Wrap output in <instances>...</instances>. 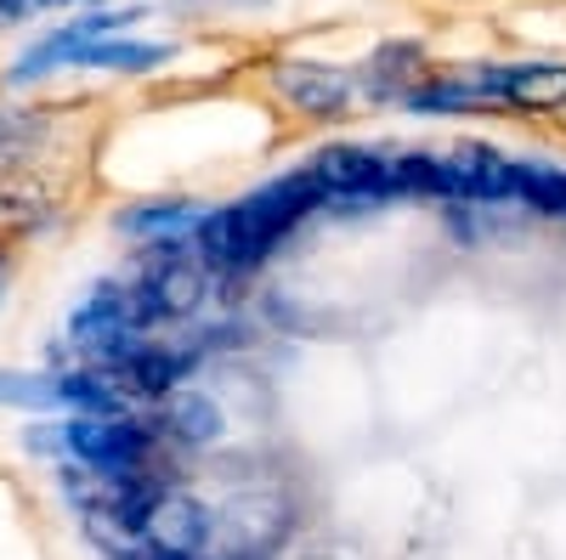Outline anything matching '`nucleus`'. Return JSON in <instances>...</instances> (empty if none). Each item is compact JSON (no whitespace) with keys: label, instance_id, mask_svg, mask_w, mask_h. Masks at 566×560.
Here are the masks:
<instances>
[{"label":"nucleus","instance_id":"1","mask_svg":"<svg viewBox=\"0 0 566 560\" xmlns=\"http://www.w3.org/2000/svg\"><path fill=\"white\" fill-rule=\"evenodd\" d=\"M34 453H69L80 471L97 476H142V464L154 453V436L130 425V419H69V425H34L29 431Z\"/></svg>","mask_w":566,"mask_h":560},{"label":"nucleus","instance_id":"2","mask_svg":"<svg viewBox=\"0 0 566 560\" xmlns=\"http://www.w3.org/2000/svg\"><path fill=\"white\" fill-rule=\"evenodd\" d=\"M136 532H142V543H148L154 554H165V560H193L210 543L216 521H210V509L193 493H176V487L154 482L148 498L136 504Z\"/></svg>","mask_w":566,"mask_h":560},{"label":"nucleus","instance_id":"3","mask_svg":"<svg viewBox=\"0 0 566 560\" xmlns=\"http://www.w3.org/2000/svg\"><path fill=\"white\" fill-rule=\"evenodd\" d=\"M317 204H323V187H317L306 170H295V176H283V181H266L261 193H250L244 204H232V215H239V232H244L250 255L266 261V250H272L301 215H312Z\"/></svg>","mask_w":566,"mask_h":560},{"label":"nucleus","instance_id":"4","mask_svg":"<svg viewBox=\"0 0 566 560\" xmlns=\"http://www.w3.org/2000/svg\"><path fill=\"white\" fill-rule=\"evenodd\" d=\"M306 176L323 187V199H386L397 193V154H374L357 142H335L306 159Z\"/></svg>","mask_w":566,"mask_h":560},{"label":"nucleus","instance_id":"5","mask_svg":"<svg viewBox=\"0 0 566 560\" xmlns=\"http://www.w3.org/2000/svg\"><path fill=\"white\" fill-rule=\"evenodd\" d=\"M142 12H91V18H80V23H69V29H57L52 40H40V45H29L23 52V63L12 68V85H23V80H40L45 68H63V63H74L91 40H108V34H119V29H130Z\"/></svg>","mask_w":566,"mask_h":560},{"label":"nucleus","instance_id":"6","mask_svg":"<svg viewBox=\"0 0 566 560\" xmlns=\"http://www.w3.org/2000/svg\"><path fill=\"white\" fill-rule=\"evenodd\" d=\"M482 103H522V108H555L566 103V68L560 63H515V68H488L470 74Z\"/></svg>","mask_w":566,"mask_h":560},{"label":"nucleus","instance_id":"7","mask_svg":"<svg viewBox=\"0 0 566 560\" xmlns=\"http://www.w3.org/2000/svg\"><path fill=\"white\" fill-rule=\"evenodd\" d=\"M103 373H108L119 391H130V397H170L176 380L187 373V357L170 351V346H130V351H125L119 362H108Z\"/></svg>","mask_w":566,"mask_h":560},{"label":"nucleus","instance_id":"8","mask_svg":"<svg viewBox=\"0 0 566 560\" xmlns=\"http://www.w3.org/2000/svg\"><path fill=\"white\" fill-rule=\"evenodd\" d=\"M142 300H148L154 317H187L205 300V266L193 255H165L142 284Z\"/></svg>","mask_w":566,"mask_h":560},{"label":"nucleus","instance_id":"9","mask_svg":"<svg viewBox=\"0 0 566 560\" xmlns=\"http://www.w3.org/2000/svg\"><path fill=\"white\" fill-rule=\"evenodd\" d=\"M272 80H277L283 97H290L295 108H306V114H340L352 103V91H357L346 74L323 68V63H283Z\"/></svg>","mask_w":566,"mask_h":560},{"label":"nucleus","instance_id":"10","mask_svg":"<svg viewBox=\"0 0 566 560\" xmlns=\"http://www.w3.org/2000/svg\"><path fill=\"white\" fill-rule=\"evenodd\" d=\"M453 199H510V159L493 148H459L442 159Z\"/></svg>","mask_w":566,"mask_h":560},{"label":"nucleus","instance_id":"11","mask_svg":"<svg viewBox=\"0 0 566 560\" xmlns=\"http://www.w3.org/2000/svg\"><path fill=\"white\" fill-rule=\"evenodd\" d=\"M80 68H119V74H148L159 63H170V45H148V40H91L74 57Z\"/></svg>","mask_w":566,"mask_h":560},{"label":"nucleus","instance_id":"12","mask_svg":"<svg viewBox=\"0 0 566 560\" xmlns=\"http://www.w3.org/2000/svg\"><path fill=\"white\" fill-rule=\"evenodd\" d=\"M205 210L193 204H136L125 210V232H136V239H187V232H199Z\"/></svg>","mask_w":566,"mask_h":560},{"label":"nucleus","instance_id":"13","mask_svg":"<svg viewBox=\"0 0 566 560\" xmlns=\"http://www.w3.org/2000/svg\"><path fill=\"white\" fill-rule=\"evenodd\" d=\"M170 431L187 447H210V442H221V408L199 391H181V397H170Z\"/></svg>","mask_w":566,"mask_h":560},{"label":"nucleus","instance_id":"14","mask_svg":"<svg viewBox=\"0 0 566 560\" xmlns=\"http://www.w3.org/2000/svg\"><path fill=\"white\" fill-rule=\"evenodd\" d=\"M510 199L533 204L538 215H566V176L560 170H533V165H510Z\"/></svg>","mask_w":566,"mask_h":560},{"label":"nucleus","instance_id":"15","mask_svg":"<svg viewBox=\"0 0 566 560\" xmlns=\"http://www.w3.org/2000/svg\"><path fill=\"white\" fill-rule=\"evenodd\" d=\"M0 402L7 408H63L57 373H0Z\"/></svg>","mask_w":566,"mask_h":560},{"label":"nucleus","instance_id":"16","mask_svg":"<svg viewBox=\"0 0 566 560\" xmlns=\"http://www.w3.org/2000/svg\"><path fill=\"white\" fill-rule=\"evenodd\" d=\"M408 63H419V52H413V45H391V52H380V63H374V74H380V68H408ZM374 91H380V97H402V91H408V80L397 74V80H380Z\"/></svg>","mask_w":566,"mask_h":560},{"label":"nucleus","instance_id":"17","mask_svg":"<svg viewBox=\"0 0 566 560\" xmlns=\"http://www.w3.org/2000/svg\"><path fill=\"white\" fill-rule=\"evenodd\" d=\"M29 7H34V0H0V23H18Z\"/></svg>","mask_w":566,"mask_h":560},{"label":"nucleus","instance_id":"18","mask_svg":"<svg viewBox=\"0 0 566 560\" xmlns=\"http://www.w3.org/2000/svg\"><path fill=\"white\" fill-rule=\"evenodd\" d=\"M12 136H18V125H12V119H0V148H7Z\"/></svg>","mask_w":566,"mask_h":560},{"label":"nucleus","instance_id":"19","mask_svg":"<svg viewBox=\"0 0 566 560\" xmlns=\"http://www.w3.org/2000/svg\"><path fill=\"white\" fill-rule=\"evenodd\" d=\"M34 7H69V0H34Z\"/></svg>","mask_w":566,"mask_h":560}]
</instances>
